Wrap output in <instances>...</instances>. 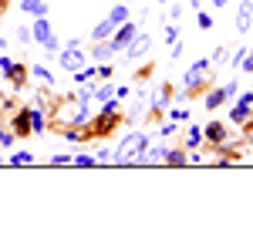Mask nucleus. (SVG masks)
Segmentation results:
<instances>
[{"mask_svg":"<svg viewBox=\"0 0 253 236\" xmlns=\"http://www.w3.org/2000/svg\"><path fill=\"white\" fill-rule=\"evenodd\" d=\"M142 152H145V135H142V132H132V135H125L122 142H118L115 162H118V165L135 162V158H142Z\"/></svg>","mask_w":253,"mask_h":236,"instance_id":"f03ea898","label":"nucleus"},{"mask_svg":"<svg viewBox=\"0 0 253 236\" xmlns=\"http://www.w3.org/2000/svg\"><path fill=\"white\" fill-rule=\"evenodd\" d=\"M51 162H54V165H68V162H71V156H54Z\"/></svg>","mask_w":253,"mask_h":236,"instance_id":"c756f323","label":"nucleus"},{"mask_svg":"<svg viewBox=\"0 0 253 236\" xmlns=\"http://www.w3.org/2000/svg\"><path fill=\"white\" fill-rule=\"evenodd\" d=\"M95 95H98V101H108V98H115V88H112V84H101Z\"/></svg>","mask_w":253,"mask_h":236,"instance_id":"aec40b11","label":"nucleus"},{"mask_svg":"<svg viewBox=\"0 0 253 236\" xmlns=\"http://www.w3.org/2000/svg\"><path fill=\"white\" fill-rule=\"evenodd\" d=\"M223 101H226V88H213V91H206V98H203V108L216 112V108H219Z\"/></svg>","mask_w":253,"mask_h":236,"instance_id":"f8f14e48","label":"nucleus"},{"mask_svg":"<svg viewBox=\"0 0 253 236\" xmlns=\"http://www.w3.org/2000/svg\"><path fill=\"white\" fill-rule=\"evenodd\" d=\"M112 54H115V47H112V40H95V51H91V58L98 61V64H105V61H112Z\"/></svg>","mask_w":253,"mask_h":236,"instance_id":"1a4fd4ad","label":"nucleus"},{"mask_svg":"<svg viewBox=\"0 0 253 236\" xmlns=\"http://www.w3.org/2000/svg\"><path fill=\"white\" fill-rule=\"evenodd\" d=\"M210 3H213L216 10H223V7H226V3H230V0H210Z\"/></svg>","mask_w":253,"mask_h":236,"instance_id":"7c9ffc66","label":"nucleus"},{"mask_svg":"<svg viewBox=\"0 0 253 236\" xmlns=\"http://www.w3.org/2000/svg\"><path fill=\"white\" fill-rule=\"evenodd\" d=\"M122 3H132V0H122Z\"/></svg>","mask_w":253,"mask_h":236,"instance_id":"2f4dec72","label":"nucleus"},{"mask_svg":"<svg viewBox=\"0 0 253 236\" xmlns=\"http://www.w3.org/2000/svg\"><path fill=\"white\" fill-rule=\"evenodd\" d=\"M17 40H20V44H31L34 38H31V31H27V27H20V31H17Z\"/></svg>","mask_w":253,"mask_h":236,"instance_id":"a878e982","label":"nucleus"},{"mask_svg":"<svg viewBox=\"0 0 253 236\" xmlns=\"http://www.w3.org/2000/svg\"><path fill=\"white\" fill-rule=\"evenodd\" d=\"M118 125H122L118 105L108 98V105H101V115H98L95 121H88V135H91V138H105V135H112Z\"/></svg>","mask_w":253,"mask_h":236,"instance_id":"f257e3e1","label":"nucleus"},{"mask_svg":"<svg viewBox=\"0 0 253 236\" xmlns=\"http://www.w3.org/2000/svg\"><path fill=\"white\" fill-rule=\"evenodd\" d=\"M250 115H253V108H250V105H243V101H236V105H233V112H230V118H233L236 125H243V121H247Z\"/></svg>","mask_w":253,"mask_h":236,"instance_id":"4468645a","label":"nucleus"},{"mask_svg":"<svg viewBox=\"0 0 253 236\" xmlns=\"http://www.w3.org/2000/svg\"><path fill=\"white\" fill-rule=\"evenodd\" d=\"M20 7H24V14H34V17H44L47 14V3L44 0H20Z\"/></svg>","mask_w":253,"mask_h":236,"instance_id":"ddd939ff","label":"nucleus"},{"mask_svg":"<svg viewBox=\"0 0 253 236\" xmlns=\"http://www.w3.org/2000/svg\"><path fill=\"white\" fill-rule=\"evenodd\" d=\"M149 47H152V38H149V34H135L132 44L125 47V54L135 61V58H145V54H149Z\"/></svg>","mask_w":253,"mask_h":236,"instance_id":"39448f33","label":"nucleus"},{"mask_svg":"<svg viewBox=\"0 0 253 236\" xmlns=\"http://www.w3.org/2000/svg\"><path fill=\"white\" fill-rule=\"evenodd\" d=\"M108 20H112V24H125V20H128V7H125V3H115V7H112V14H108Z\"/></svg>","mask_w":253,"mask_h":236,"instance_id":"f3484780","label":"nucleus"},{"mask_svg":"<svg viewBox=\"0 0 253 236\" xmlns=\"http://www.w3.org/2000/svg\"><path fill=\"white\" fill-rule=\"evenodd\" d=\"M58 64H61V68H68V71H78V68H84V54L75 51V47L68 44V51H61V54H58Z\"/></svg>","mask_w":253,"mask_h":236,"instance_id":"423d86ee","label":"nucleus"},{"mask_svg":"<svg viewBox=\"0 0 253 236\" xmlns=\"http://www.w3.org/2000/svg\"><path fill=\"white\" fill-rule=\"evenodd\" d=\"M14 135H17V138H27V135H31V108L17 112V118H14Z\"/></svg>","mask_w":253,"mask_h":236,"instance_id":"6e6552de","label":"nucleus"},{"mask_svg":"<svg viewBox=\"0 0 253 236\" xmlns=\"http://www.w3.org/2000/svg\"><path fill=\"white\" fill-rule=\"evenodd\" d=\"M31 132H44V115L38 108H31Z\"/></svg>","mask_w":253,"mask_h":236,"instance_id":"a211bd4d","label":"nucleus"},{"mask_svg":"<svg viewBox=\"0 0 253 236\" xmlns=\"http://www.w3.org/2000/svg\"><path fill=\"white\" fill-rule=\"evenodd\" d=\"M132 38H135V24H132V20H125V24H118V27H115L112 47H115V51H125V47L132 44Z\"/></svg>","mask_w":253,"mask_h":236,"instance_id":"20e7f679","label":"nucleus"},{"mask_svg":"<svg viewBox=\"0 0 253 236\" xmlns=\"http://www.w3.org/2000/svg\"><path fill=\"white\" fill-rule=\"evenodd\" d=\"M44 47H47V54H54V58H58V51H61V44H58V38H54V34H51V38L44 40Z\"/></svg>","mask_w":253,"mask_h":236,"instance_id":"4be33fe9","label":"nucleus"},{"mask_svg":"<svg viewBox=\"0 0 253 236\" xmlns=\"http://www.w3.org/2000/svg\"><path fill=\"white\" fill-rule=\"evenodd\" d=\"M31 38H34V40H41V44H44V40L51 38V20H47V14L34 20V31H31Z\"/></svg>","mask_w":253,"mask_h":236,"instance_id":"9b49d317","label":"nucleus"},{"mask_svg":"<svg viewBox=\"0 0 253 236\" xmlns=\"http://www.w3.org/2000/svg\"><path fill=\"white\" fill-rule=\"evenodd\" d=\"M175 38H179V27H175V24H169V27H166V40H169V44H175Z\"/></svg>","mask_w":253,"mask_h":236,"instance_id":"393cba45","label":"nucleus"},{"mask_svg":"<svg viewBox=\"0 0 253 236\" xmlns=\"http://www.w3.org/2000/svg\"><path fill=\"white\" fill-rule=\"evenodd\" d=\"M0 142H3V145H14V132H7V128H0Z\"/></svg>","mask_w":253,"mask_h":236,"instance_id":"cd10ccee","label":"nucleus"},{"mask_svg":"<svg viewBox=\"0 0 253 236\" xmlns=\"http://www.w3.org/2000/svg\"><path fill=\"white\" fill-rule=\"evenodd\" d=\"M3 75L10 78V84H14V88H20V84L27 81V68H24V64H14V61H10V64L3 68Z\"/></svg>","mask_w":253,"mask_h":236,"instance_id":"9d476101","label":"nucleus"},{"mask_svg":"<svg viewBox=\"0 0 253 236\" xmlns=\"http://www.w3.org/2000/svg\"><path fill=\"white\" fill-rule=\"evenodd\" d=\"M172 132H175V121H169V125H162V132H159V135H162V138H169Z\"/></svg>","mask_w":253,"mask_h":236,"instance_id":"c85d7f7f","label":"nucleus"},{"mask_svg":"<svg viewBox=\"0 0 253 236\" xmlns=\"http://www.w3.org/2000/svg\"><path fill=\"white\" fill-rule=\"evenodd\" d=\"M199 142H203V128H189V135H186V145H189V149H196V145H199Z\"/></svg>","mask_w":253,"mask_h":236,"instance_id":"6ab92c4d","label":"nucleus"},{"mask_svg":"<svg viewBox=\"0 0 253 236\" xmlns=\"http://www.w3.org/2000/svg\"><path fill=\"white\" fill-rule=\"evenodd\" d=\"M108 34H115V24H112V20L105 17V20H101V24L95 27V31H91V38H95V40H105Z\"/></svg>","mask_w":253,"mask_h":236,"instance_id":"2eb2a0df","label":"nucleus"},{"mask_svg":"<svg viewBox=\"0 0 253 236\" xmlns=\"http://www.w3.org/2000/svg\"><path fill=\"white\" fill-rule=\"evenodd\" d=\"M10 162H14V165H31V162H34V156H31V152H17Z\"/></svg>","mask_w":253,"mask_h":236,"instance_id":"412c9836","label":"nucleus"},{"mask_svg":"<svg viewBox=\"0 0 253 236\" xmlns=\"http://www.w3.org/2000/svg\"><path fill=\"white\" fill-rule=\"evenodd\" d=\"M159 3H169V0H159Z\"/></svg>","mask_w":253,"mask_h":236,"instance_id":"473e14b6","label":"nucleus"},{"mask_svg":"<svg viewBox=\"0 0 253 236\" xmlns=\"http://www.w3.org/2000/svg\"><path fill=\"white\" fill-rule=\"evenodd\" d=\"M250 27H253V3L240 0V7H236V34H250Z\"/></svg>","mask_w":253,"mask_h":236,"instance_id":"7ed1b4c3","label":"nucleus"},{"mask_svg":"<svg viewBox=\"0 0 253 236\" xmlns=\"http://www.w3.org/2000/svg\"><path fill=\"white\" fill-rule=\"evenodd\" d=\"M31 71H34V75H38V78H44V81H47V84H51V81H54V78H51V71H47V68H41V64H34V68H31Z\"/></svg>","mask_w":253,"mask_h":236,"instance_id":"5701e85b","label":"nucleus"},{"mask_svg":"<svg viewBox=\"0 0 253 236\" xmlns=\"http://www.w3.org/2000/svg\"><path fill=\"white\" fill-rule=\"evenodd\" d=\"M71 162H75V165H95L98 158H91V156H78V158H71Z\"/></svg>","mask_w":253,"mask_h":236,"instance_id":"bb28decb","label":"nucleus"},{"mask_svg":"<svg viewBox=\"0 0 253 236\" xmlns=\"http://www.w3.org/2000/svg\"><path fill=\"white\" fill-rule=\"evenodd\" d=\"M210 27H213V17H210V14H203V10H199V31H210Z\"/></svg>","mask_w":253,"mask_h":236,"instance_id":"b1692460","label":"nucleus"},{"mask_svg":"<svg viewBox=\"0 0 253 236\" xmlns=\"http://www.w3.org/2000/svg\"><path fill=\"white\" fill-rule=\"evenodd\" d=\"M226 135H230V132H226V125H223V121H210V125L203 128V138H206L210 145H223Z\"/></svg>","mask_w":253,"mask_h":236,"instance_id":"0eeeda50","label":"nucleus"},{"mask_svg":"<svg viewBox=\"0 0 253 236\" xmlns=\"http://www.w3.org/2000/svg\"><path fill=\"white\" fill-rule=\"evenodd\" d=\"M162 162H166V165H186L189 158H186L182 149H172V152H166V156H162Z\"/></svg>","mask_w":253,"mask_h":236,"instance_id":"dca6fc26","label":"nucleus"}]
</instances>
